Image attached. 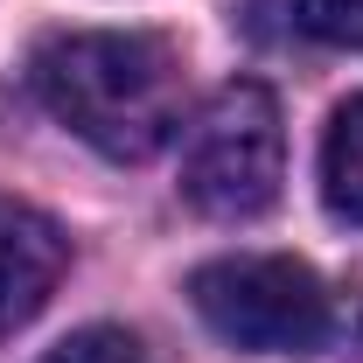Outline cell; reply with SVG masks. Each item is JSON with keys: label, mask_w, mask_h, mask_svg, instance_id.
<instances>
[{"label": "cell", "mask_w": 363, "mask_h": 363, "mask_svg": "<svg viewBox=\"0 0 363 363\" xmlns=\"http://www.w3.org/2000/svg\"><path fill=\"white\" fill-rule=\"evenodd\" d=\"M63 259H70V245H63L56 217H43L21 196H0V342L49 308Z\"/></svg>", "instance_id": "cell-4"}, {"label": "cell", "mask_w": 363, "mask_h": 363, "mask_svg": "<svg viewBox=\"0 0 363 363\" xmlns=\"http://www.w3.org/2000/svg\"><path fill=\"white\" fill-rule=\"evenodd\" d=\"M294 28L328 49H363V0H294Z\"/></svg>", "instance_id": "cell-6"}, {"label": "cell", "mask_w": 363, "mask_h": 363, "mask_svg": "<svg viewBox=\"0 0 363 363\" xmlns=\"http://www.w3.org/2000/svg\"><path fill=\"white\" fill-rule=\"evenodd\" d=\"M357 363H363V315H357Z\"/></svg>", "instance_id": "cell-8"}, {"label": "cell", "mask_w": 363, "mask_h": 363, "mask_svg": "<svg viewBox=\"0 0 363 363\" xmlns=\"http://www.w3.org/2000/svg\"><path fill=\"white\" fill-rule=\"evenodd\" d=\"M35 91L105 161H154L182 126V56L147 28H70L35 49Z\"/></svg>", "instance_id": "cell-1"}, {"label": "cell", "mask_w": 363, "mask_h": 363, "mask_svg": "<svg viewBox=\"0 0 363 363\" xmlns=\"http://www.w3.org/2000/svg\"><path fill=\"white\" fill-rule=\"evenodd\" d=\"M43 363H147V357H140V342L126 335V328L91 321V328H77V335H63Z\"/></svg>", "instance_id": "cell-7"}, {"label": "cell", "mask_w": 363, "mask_h": 363, "mask_svg": "<svg viewBox=\"0 0 363 363\" xmlns=\"http://www.w3.org/2000/svg\"><path fill=\"white\" fill-rule=\"evenodd\" d=\"M286 182V126H279V98L252 77L224 84L182 133V196L203 217L245 224L279 203Z\"/></svg>", "instance_id": "cell-2"}, {"label": "cell", "mask_w": 363, "mask_h": 363, "mask_svg": "<svg viewBox=\"0 0 363 363\" xmlns=\"http://www.w3.org/2000/svg\"><path fill=\"white\" fill-rule=\"evenodd\" d=\"M189 301L245 357H315L335 328V308H328V286L315 279V266L279 259V252L196 266Z\"/></svg>", "instance_id": "cell-3"}, {"label": "cell", "mask_w": 363, "mask_h": 363, "mask_svg": "<svg viewBox=\"0 0 363 363\" xmlns=\"http://www.w3.org/2000/svg\"><path fill=\"white\" fill-rule=\"evenodd\" d=\"M321 203H328V217L363 224V91L350 105H335V119L321 133Z\"/></svg>", "instance_id": "cell-5"}]
</instances>
